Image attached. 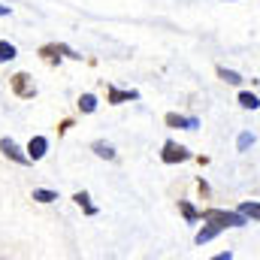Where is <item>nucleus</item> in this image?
<instances>
[{
    "instance_id": "nucleus-1",
    "label": "nucleus",
    "mask_w": 260,
    "mask_h": 260,
    "mask_svg": "<svg viewBox=\"0 0 260 260\" xmlns=\"http://www.w3.org/2000/svg\"><path fill=\"white\" fill-rule=\"evenodd\" d=\"M203 218L212 221V224H218L221 230H224V227H245V221H248L242 212H224V209H206Z\"/></svg>"
},
{
    "instance_id": "nucleus-2",
    "label": "nucleus",
    "mask_w": 260,
    "mask_h": 260,
    "mask_svg": "<svg viewBox=\"0 0 260 260\" xmlns=\"http://www.w3.org/2000/svg\"><path fill=\"white\" fill-rule=\"evenodd\" d=\"M160 157H164V164H182V160L191 157V151H188L185 145H179V142H167Z\"/></svg>"
},
{
    "instance_id": "nucleus-3",
    "label": "nucleus",
    "mask_w": 260,
    "mask_h": 260,
    "mask_svg": "<svg viewBox=\"0 0 260 260\" xmlns=\"http://www.w3.org/2000/svg\"><path fill=\"white\" fill-rule=\"evenodd\" d=\"M12 88H15L18 97H34V94H37V88L30 85V76H27V73H15V76H12Z\"/></svg>"
},
{
    "instance_id": "nucleus-4",
    "label": "nucleus",
    "mask_w": 260,
    "mask_h": 260,
    "mask_svg": "<svg viewBox=\"0 0 260 260\" xmlns=\"http://www.w3.org/2000/svg\"><path fill=\"white\" fill-rule=\"evenodd\" d=\"M0 151H3L6 157H12L15 164H30V157H27V154H24V151L12 142V139H0Z\"/></svg>"
},
{
    "instance_id": "nucleus-5",
    "label": "nucleus",
    "mask_w": 260,
    "mask_h": 260,
    "mask_svg": "<svg viewBox=\"0 0 260 260\" xmlns=\"http://www.w3.org/2000/svg\"><path fill=\"white\" fill-rule=\"evenodd\" d=\"M46 148H49V139H46V136H34V139L27 142V157H30V160H40V157L46 154Z\"/></svg>"
},
{
    "instance_id": "nucleus-6",
    "label": "nucleus",
    "mask_w": 260,
    "mask_h": 260,
    "mask_svg": "<svg viewBox=\"0 0 260 260\" xmlns=\"http://www.w3.org/2000/svg\"><path fill=\"white\" fill-rule=\"evenodd\" d=\"M167 124H170V127H185V130H194L197 124H200V121H197V118H182V115L170 112V115H167Z\"/></svg>"
},
{
    "instance_id": "nucleus-7",
    "label": "nucleus",
    "mask_w": 260,
    "mask_h": 260,
    "mask_svg": "<svg viewBox=\"0 0 260 260\" xmlns=\"http://www.w3.org/2000/svg\"><path fill=\"white\" fill-rule=\"evenodd\" d=\"M218 233H221V227H218V224H212V221H209V227H203V230H200V233H197V245H203V242H209V239H215V236H218Z\"/></svg>"
},
{
    "instance_id": "nucleus-8",
    "label": "nucleus",
    "mask_w": 260,
    "mask_h": 260,
    "mask_svg": "<svg viewBox=\"0 0 260 260\" xmlns=\"http://www.w3.org/2000/svg\"><path fill=\"white\" fill-rule=\"evenodd\" d=\"M239 212H242L245 218H251V221H260V203H254V200L242 203V206H239Z\"/></svg>"
},
{
    "instance_id": "nucleus-9",
    "label": "nucleus",
    "mask_w": 260,
    "mask_h": 260,
    "mask_svg": "<svg viewBox=\"0 0 260 260\" xmlns=\"http://www.w3.org/2000/svg\"><path fill=\"white\" fill-rule=\"evenodd\" d=\"M218 79H224L227 85H239L242 82V76L236 70H227V67H218Z\"/></svg>"
},
{
    "instance_id": "nucleus-10",
    "label": "nucleus",
    "mask_w": 260,
    "mask_h": 260,
    "mask_svg": "<svg viewBox=\"0 0 260 260\" xmlns=\"http://www.w3.org/2000/svg\"><path fill=\"white\" fill-rule=\"evenodd\" d=\"M136 97H139L136 91H115V88L109 91V103H124V100H136Z\"/></svg>"
},
{
    "instance_id": "nucleus-11",
    "label": "nucleus",
    "mask_w": 260,
    "mask_h": 260,
    "mask_svg": "<svg viewBox=\"0 0 260 260\" xmlns=\"http://www.w3.org/2000/svg\"><path fill=\"white\" fill-rule=\"evenodd\" d=\"M79 109H82V112H94V109H97V97H94V94H82V97H79Z\"/></svg>"
},
{
    "instance_id": "nucleus-12",
    "label": "nucleus",
    "mask_w": 260,
    "mask_h": 260,
    "mask_svg": "<svg viewBox=\"0 0 260 260\" xmlns=\"http://www.w3.org/2000/svg\"><path fill=\"white\" fill-rule=\"evenodd\" d=\"M12 58H15V46L0 40V61H12Z\"/></svg>"
},
{
    "instance_id": "nucleus-13",
    "label": "nucleus",
    "mask_w": 260,
    "mask_h": 260,
    "mask_svg": "<svg viewBox=\"0 0 260 260\" xmlns=\"http://www.w3.org/2000/svg\"><path fill=\"white\" fill-rule=\"evenodd\" d=\"M239 103H242L245 109H257V106H260V100L254 97V94H248V91H242V94H239Z\"/></svg>"
},
{
    "instance_id": "nucleus-14",
    "label": "nucleus",
    "mask_w": 260,
    "mask_h": 260,
    "mask_svg": "<svg viewBox=\"0 0 260 260\" xmlns=\"http://www.w3.org/2000/svg\"><path fill=\"white\" fill-rule=\"evenodd\" d=\"M73 200H76V203H79V206H85V212H88V215H94V212H97V209H94V206H91V203H88V200H91V197L85 194V191H79V194L73 197Z\"/></svg>"
},
{
    "instance_id": "nucleus-15",
    "label": "nucleus",
    "mask_w": 260,
    "mask_h": 260,
    "mask_svg": "<svg viewBox=\"0 0 260 260\" xmlns=\"http://www.w3.org/2000/svg\"><path fill=\"white\" fill-rule=\"evenodd\" d=\"M94 151H97L100 157H106V160H112V157H115V151H112L106 142H94Z\"/></svg>"
},
{
    "instance_id": "nucleus-16",
    "label": "nucleus",
    "mask_w": 260,
    "mask_h": 260,
    "mask_svg": "<svg viewBox=\"0 0 260 260\" xmlns=\"http://www.w3.org/2000/svg\"><path fill=\"white\" fill-rule=\"evenodd\" d=\"M34 200H37V203H55L58 194H55V191H34Z\"/></svg>"
},
{
    "instance_id": "nucleus-17",
    "label": "nucleus",
    "mask_w": 260,
    "mask_h": 260,
    "mask_svg": "<svg viewBox=\"0 0 260 260\" xmlns=\"http://www.w3.org/2000/svg\"><path fill=\"white\" fill-rule=\"evenodd\" d=\"M179 209H182V215H185L188 221H197V218H200V215H197V209L191 206V203H179Z\"/></svg>"
},
{
    "instance_id": "nucleus-18",
    "label": "nucleus",
    "mask_w": 260,
    "mask_h": 260,
    "mask_svg": "<svg viewBox=\"0 0 260 260\" xmlns=\"http://www.w3.org/2000/svg\"><path fill=\"white\" fill-rule=\"evenodd\" d=\"M251 142H254V139H251V133H242V136H239V151H245Z\"/></svg>"
},
{
    "instance_id": "nucleus-19",
    "label": "nucleus",
    "mask_w": 260,
    "mask_h": 260,
    "mask_svg": "<svg viewBox=\"0 0 260 260\" xmlns=\"http://www.w3.org/2000/svg\"><path fill=\"white\" fill-rule=\"evenodd\" d=\"M0 15H9V9H6V6H0Z\"/></svg>"
}]
</instances>
